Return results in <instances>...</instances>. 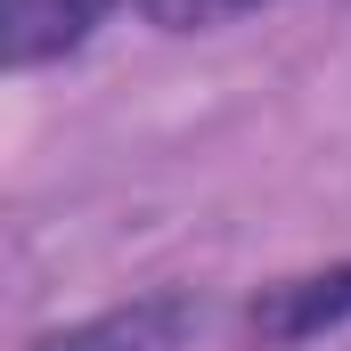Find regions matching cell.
<instances>
[{"mask_svg":"<svg viewBox=\"0 0 351 351\" xmlns=\"http://www.w3.org/2000/svg\"><path fill=\"white\" fill-rule=\"evenodd\" d=\"M196 327H204V302L188 286H156V294L114 302V311H90L74 327H49L25 351H188Z\"/></svg>","mask_w":351,"mask_h":351,"instance_id":"obj_1","label":"cell"},{"mask_svg":"<svg viewBox=\"0 0 351 351\" xmlns=\"http://www.w3.org/2000/svg\"><path fill=\"white\" fill-rule=\"evenodd\" d=\"M114 8H131V0H0V58H8V74H33L49 58H74Z\"/></svg>","mask_w":351,"mask_h":351,"instance_id":"obj_3","label":"cell"},{"mask_svg":"<svg viewBox=\"0 0 351 351\" xmlns=\"http://www.w3.org/2000/svg\"><path fill=\"white\" fill-rule=\"evenodd\" d=\"M343 319H351V262L278 278V286H262V294L245 302V335H262L269 351L311 343V335H327V327H343Z\"/></svg>","mask_w":351,"mask_h":351,"instance_id":"obj_2","label":"cell"},{"mask_svg":"<svg viewBox=\"0 0 351 351\" xmlns=\"http://www.w3.org/2000/svg\"><path fill=\"white\" fill-rule=\"evenodd\" d=\"M245 8H269V0H147V25L164 33H204V25H229Z\"/></svg>","mask_w":351,"mask_h":351,"instance_id":"obj_4","label":"cell"}]
</instances>
